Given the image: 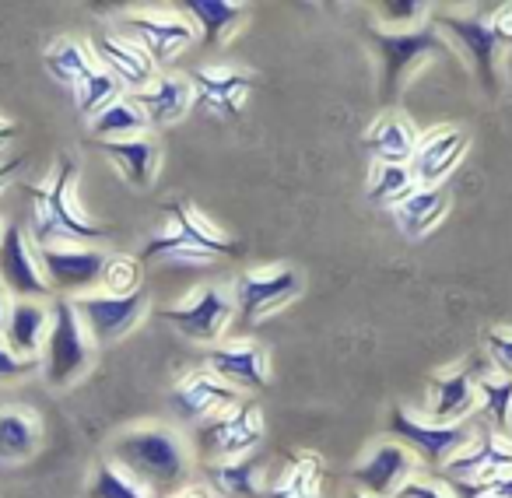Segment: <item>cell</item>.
<instances>
[{
	"label": "cell",
	"instance_id": "6da1fadb",
	"mask_svg": "<svg viewBox=\"0 0 512 498\" xmlns=\"http://www.w3.org/2000/svg\"><path fill=\"white\" fill-rule=\"evenodd\" d=\"M109 460L141 481L155 498L179 491L190 474V449L169 425H137L120 432L109 446Z\"/></svg>",
	"mask_w": 512,
	"mask_h": 498
},
{
	"label": "cell",
	"instance_id": "7a4b0ae2",
	"mask_svg": "<svg viewBox=\"0 0 512 498\" xmlns=\"http://www.w3.org/2000/svg\"><path fill=\"white\" fill-rule=\"evenodd\" d=\"M242 257V242L221 232L193 200H169L165 204V228L144 242L137 253L141 264L155 260H179V264H218V260Z\"/></svg>",
	"mask_w": 512,
	"mask_h": 498
},
{
	"label": "cell",
	"instance_id": "3957f363",
	"mask_svg": "<svg viewBox=\"0 0 512 498\" xmlns=\"http://www.w3.org/2000/svg\"><path fill=\"white\" fill-rule=\"evenodd\" d=\"M32 200V242L53 246V242H81L106 239L113 228L88 218V211L78 200V162L60 158L50 179L29 186Z\"/></svg>",
	"mask_w": 512,
	"mask_h": 498
},
{
	"label": "cell",
	"instance_id": "277c9868",
	"mask_svg": "<svg viewBox=\"0 0 512 498\" xmlns=\"http://www.w3.org/2000/svg\"><path fill=\"white\" fill-rule=\"evenodd\" d=\"M369 39L376 43L379 64H383V71H379V99H383L386 106H393V102L400 99L404 85L411 81L414 67L449 50L446 36H442L432 22L418 25V29H407V32H386V29H379V25H369Z\"/></svg>",
	"mask_w": 512,
	"mask_h": 498
},
{
	"label": "cell",
	"instance_id": "5b68a950",
	"mask_svg": "<svg viewBox=\"0 0 512 498\" xmlns=\"http://www.w3.org/2000/svg\"><path fill=\"white\" fill-rule=\"evenodd\" d=\"M95 362V341L88 337L71 299L53 302L50 337L43 348V376L50 386H71Z\"/></svg>",
	"mask_w": 512,
	"mask_h": 498
},
{
	"label": "cell",
	"instance_id": "8992f818",
	"mask_svg": "<svg viewBox=\"0 0 512 498\" xmlns=\"http://www.w3.org/2000/svg\"><path fill=\"white\" fill-rule=\"evenodd\" d=\"M260 439H264V414H260L256 400L246 397L235 400L232 407H225L214 418H207L204 425H197V446L207 463L253 456Z\"/></svg>",
	"mask_w": 512,
	"mask_h": 498
},
{
	"label": "cell",
	"instance_id": "52a82bcc",
	"mask_svg": "<svg viewBox=\"0 0 512 498\" xmlns=\"http://www.w3.org/2000/svg\"><path fill=\"white\" fill-rule=\"evenodd\" d=\"M113 29L134 39V43L155 60V67L176 60L186 46L197 43V25L186 18V11H172V8L123 11Z\"/></svg>",
	"mask_w": 512,
	"mask_h": 498
},
{
	"label": "cell",
	"instance_id": "ba28073f",
	"mask_svg": "<svg viewBox=\"0 0 512 498\" xmlns=\"http://www.w3.org/2000/svg\"><path fill=\"white\" fill-rule=\"evenodd\" d=\"M302 292V274L295 267H249L235 278L232 285V306L239 327H253L264 316L278 313L281 306Z\"/></svg>",
	"mask_w": 512,
	"mask_h": 498
},
{
	"label": "cell",
	"instance_id": "9c48e42d",
	"mask_svg": "<svg viewBox=\"0 0 512 498\" xmlns=\"http://www.w3.org/2000/svg\"><path fill=\"white\" fill-rule=\"evenodd\" d=\"M428 22L442 32L446 39H453V46L463 53V60L474 71L477 85L495 99L502 92V74H498V39L491 32L488 18L481 15H456V11H435Z\"/></svg>",
	"mask_w": 512,
	"mask_h": 498
},
{
	"label": "cell",
	"instance_id": "30bf717a",
	"mask_svg": "<svg viewBox=\"0 0 512 498\" xmlns=\"http://www.w3.org/2000/svg\"><path fill=\"white\" fill-rule=\"evenodd\" d=\"M474 432H477L474 421H467V425H439V421L411 414L404 404H397L390 411V435L397 442H404V446L432 470L446 467V463L467 446Z\"/></svg>",
	"mask_w": 512,
	"mask_h": 498
},
{
	"label": "cell",
	"instance_id": "8fae6325",
	"mask_svg": "<svg viewBox=\"0 0 512 498\" xmlns=\"http://www.w3.org/2000/svg\"><path fill=\"white\" fill-rule=\"evenodd\" d=\"M488 358V355H484ZM495 365L481 362V355L467 358L460 365H449L439 369L428 379V421H439V425H467L477 414V376L491 372Z\"/></svg>",
	"mask_w": 512,
	"mask_h": 498
},
{
	"label": "cell",
	"instance_id": "7c38bea8",
	"mask_svg": "<svg viewBox=\"0 0 512 498\" xmlns=\"http://www.w3.org/2000/svg\"><path fill=\"white\" fill-rule=\"evenodd\" d=\"M162 320L172 323L183 337L197 344H214L225 337V330L232 327L235 320V306H232V295L218 285H204L197 292H190V299L179 302V306L162 309Z\"/></svg>",
	"mask_w": 512,
	"mask_h": 498
},
{
	"label": "cell",
	"instance_id": "4fadbf2b",
	"mask_svg": "<svg viewBox=\"0 0 512 498\" xmlns=\"http://www.w3.org/2000/svg\"><path fill=\"white\" fill-rule=\"evenodd\" d=\"M78 309L81 323H85L88 337L95 341V348L102 344H113L120 337H127L137 323L148 316V292H134V295H106V292H88L71 299Z\"/></svg>",
	"mask_w": 512,
	"mask_h": 498
},
{
	"label": "cell",
	"instance_id": "5bb4252c",
	"mask_svg": "<svg viewBox=\"0 0 512 498\" xmlns=\"http://www.w3.org/2000/svg\"><path fill=\"white\" fill-rule=\"evenodd\" d=\"M418 470H421V460L404 442L386 439L355 463L351 481L369 498H397L400 491L418 477Z\"/></svg>",
	"mask_w": 512,
	"mask_h": 498
},
{
	"label": "cell",
	"instance_id": "9a60e30c",
	"mask_svg": "<svg viewBox=\"0 0 512 498\" xmlns=\"http://www.w3.org/2000/svg\"><path fill=\"white\" fill-rule=\"evenodd\" d=\"M43 260V274L50 281V292L67 295H88L99 292L106 253L88 249L81 242H53V246H36Z\"/></svg>",
	"mask_w": 512,
	"mask_h": 498
},
{
	"label": "cell",
	"instance_id": "2e32d148",
	"mask_svg": "<svg viewBox=\"0 0 512 498\" xmlns=\"http://www.w3.org/2000/svg\"><path fill=\"white\" fill-rule=\"evenodd\" d=\"M0 288L15 299H43L50 295V281L43 274L36 242L25 235L22 225L4 228L0 239Z\"/></svg>",
	"mask_w": 512,
	"mask_h": 498
},
{
	"label": "cell",
	"instance_id": "e0dca14e",
	"mask_svg": "<svg viewBox=\"0 0 512 498\" xmlns=\"http://www.w3.org/2000/svg\"><path fill=\"white\" fill-rule=\"evenodd\" d=\"M88 50H92L95 64L113 74L127 95L141 92V88H148L151 81H155V60H151L134 39L123 36V32L99 29L92 36V43H88Z\"/></svg>",
	"mask_w": 512,
	"mask_h": 498
},
{
	"label": "cell",
	"instance_id": "ac0fdd59",
	"mask_svg": "<svg viewBox=\"0 0 512 498\" xmlns=\"http://www.w3.org/2000/svg\"><path fill=\"white\" fill-rule=\"evenodd\" d=\"M204 369H211L218 379H225L232 390L260 393L271 386V362H267V348L256 341H232V344H214L204 351Z\"/></svg>",
	"mask_w": 512,
	"mask_h": 498
},
{
	"label": "cell",
	"instance_id": "d6986e66",
	"mask_svg": "<svg viewBox=\"0 0 512 498\" xmlns=\"http://www.w3.org/2000/svg\"><path fill=\"white\" fill-rule=\"evenodd\" d=\"M193 102L214 116H239L256 78L246 67H197L190 74Z\"/></svg>",
	"mask_w": 512,
	"mask_h": 498
},
{
	"label": "cell",
	"instance_id": "ffe728a7",
	"mask_svg": "<svg viewBox=\"0 0 512 498\" xmlns=\"http://www.w3.org/2000/svg\"><path fill=\"white\" fill-rule=\"evenodd\" d=\"M505 467H512V442L488 425H477L467 446L442 467V481H488Z\"/></svg>",
	"mask_w": 512,
	"mask_h": 498
},
{
	"label": "cell",
	"instance_id": "44dd1931",
	"mask_svg": "<svg viewBox=\"0 0 512 498\" xmlns=\"http://www.w3.org/2000/svg\"><path fill=\"white\" fill-rule=\"evenodd\" d=\"M470 148V134L463 127H435L421 134L418 151L411 158V172L418 186H442L449 172L460 165V158Z\"/></svg>",
	"mask_w": 512,
	"mask_h": 498
},
{
	"label": "cell",
	"instance_id": "7402d4cb",
	"mask_svg": "<svg viewBox=\"0 0 512 498\" xmlns=\"http://www.w3.org/2000/svg\"><path fill=\"white\" fill-rule=\"evenodd\" d=\"M235 400H242L239 390H232L225 379H218L211 369H204V365L186 372L176 383V390H172L176 411L183 414L186 421H193V425H204L207 418H214V414H221L225 407H232Z\"/></svg>",
	"mask_w": 512,
	"mask_h": 498
},
{
	"label": "cell",
	"instance_id": "603a6c76",
	"mask_svg": "<svg viewBox=\"0 0 512 498\" xmlns=\"http://www.w3.org/2000/svg\"><path fill=\"white\" fill-rule=\"evenodd\" d=\"M50 323H53V306H46L43 299H11L0 341L8 344L18 358H43Z\"/></svg>",
	"mask_w": 512,
	"mask_h": 498
},
{
	"label": "cell",
	"instance_id": "cb8c5ba5",
	"mask_svg": "<svg viewBox=\"0 0 512 498\" xmlns=\"http://www.w3.org/2000/svg\"><path fill=\"white\" fill-rule=\"evenodd\" d=\"M130 99L141 106L148 127H169L183 120L193 106V81L190 74H155L148 88L134 92Z\"/></svg>",
	"mask_w": 512,
	"mask_h": 498
},
{
	"label": "cell",
	"instance_id": "d4e9b609",
	"mask_svg": "<svg viewBox=\"0 0 512 498\" xmlns=\"http://www.w3.org/2000/svg\"><path fill=\"white\" fill-rule=\"evenodd\" d=\"M99 148L109 155V162L123 172L134 190H151L158 176V165H162V148L151 134L123 137V141H99Z\"/></svg>",
	"mask_w": 512,
	"mask_h": 498
},
{
	"label": "cell",
	"instance_id": "484cf974",
	"mask_svg": "<svg viewBox=\"0 0 512 498\" xmlns=\"http://www.w3.org/2000/svg\"><path fill=\"white\" fill-rule=\"evenodd\" d=\"M418 141H421L418 127L400 109H386L369 127V134H365V148L376 155V162L386 165H411Z\"/></svg>",
	"mask_w": 512,
	"mask_h": 498
},
{
	"label": "cell",
	"instance_id": "4316f807",
	"mask_svg": "<svg viewBox=\"0 0 512 498\" xmlns=\"http://www.w3.org/2000/svg\"><path fill=\"white\" fill-rule=\"evenodd\" d=\"M449 207H453V193L442 183V186H418V190L400 207H393V211H397L400 232H404L407 239H421V235L432 232V228L446 218Z\"/></svg>",
	"mask_w": 512,
	"mask_h": 498
},
{
	"label": "cell",
	"instance_id": "83f0119b",
	"mask_svg": "<svg viewBox=\"0 0 512 498\" xmlns=\"http://www.w3.org/2000/svg\"><path fill=\"white\" fill-rule=\"evenodd\" d=\"M183 11H186V18L197 25V36H204L207 46H221L228 36H235L249 18L246 4H235V0H190Z\"/></svg>",
	"mask_w": 512,
	"mask_h": 498
},
{
	"label": "cell",
	"instance_id": "f1b7e54d",
	"mask_svg": "<svg viewBox=\"0 0 512 498\" xmlns=\"http://www.w3.org/2000/svg\"><path fill=\"white\" fill-rule=\"evenodd\" d=\"M264 498H323V460L316 453H288L285 470L264 488Z\"/></svg>",
	"mask_w": 512,
	"mask_h": 498
},
{
	"label": "cell",
	"instance_id": "f546056e",
	"mask_svg": "<svg viewBox=\"0 0 512 498\" xmlns=\"http://www.w3.org/2000/svg\"><path fill=\"white\" fill-rule=\"evenodd\" d=\"M43 446V425L32 411L0 407V463H22Z\"/></svg>",
	"mask_w": 512,
	"mask_h": 498
},
{
	"label": "cell",
	"instance_id": "4dcf8cb0",
	"mask_svg": "<svg viewBox=\"0 0 512 498\" xmlns=\"http://www.w3.org/2000/svg\"><path fill=\"white\" fill-rule=\"evenodd\" d=\"M264 467L253 456H242V460H221V463H207V481L211 491L225 498H264L267 484L260 481Z\"/></svg>",
	"mask_w": 512,
	"mask_h": 498
},
{
	"label": "cell",
	"instance_id": "1f68e13d",
	"mask_svg": "<svg viewBox=\"0 0 512 498\" xmlns=\"http://www.w3.org/2000/svg\"><path fill=\"white\" fill-rule=\"evenodd\" d=\"M477 411H481V425H488L491 432L505 435L509 439L512 432V376H502V372H484L477 376Z\"/></svg>",
	"mask_w": 512,
	"mask_h": 498
},
{
	"label": "cell",
	"instance_id": "d6a6232c",
	"mask_svg": "<svg viewBox=\"0 0 512 498\" xmlns=\"http://www.w3.org/2000/svg\"><path fill=\"white\" fill-rule=\"evenodd\" d=\"M43 64H46V71H50V78L60 81V85H67V88H78L81 81L95 71L92 50H88L85 43H78V39H71V36L53 39V46L46 50Z\"/></svg>",
	"mask_w": 512,
	"mask_h": 498
},
{
	"label": "cell",
	"instance_id": "836d02e7",
	"mask_svg": "<svg viewBox=\"0 0 512 498\" xmlns=\"http://www.w3.org/2000/svg\"><path fill=\"white\" fill-rule=\"evenodd\" d=\"M148 134V120H144L141 106L130 95L116 99L109 109H102L92 120V137L95 141H123V137Z\"/></svg>",
	"mask_w": 512,
	"mask_h": 498
},
{
	"label": "cell",
	"instance_id": "e575fe53",
	"mask_svg": "<svg viewBox=\"0 0 512 498\" xmlns=\"http://www.w3.org/2000/svg\"><path fill=\"white\" fill-rule=\"evenodd\" d=\"M418 190V179H414L411 165H386L376 162L369 176V197L383 207H400L411 193Z\"/></svg>",
	"mask_w": 512,
	"mask_h": 498
},
{
	"label": "cell",
	"instance_id": "d590c367",
	"mask_svg": "<svg viewBox=\"0 0 512 498\" xmlns=\"http://www.w3.org/2000/svg\"><path fill=\"white\" fill-rule=\"evenodd\" d=\"M123 85L113 78L109 71H102L99 64H95V71L88 74L85 81H81L78 88H74V99H78V113L85 116V120H95V116L102 113V109H109L116 99H123Z\"/></svg>",
	"mask_w": 512,
	"mask_h": 498
},
{
	"label": "cell",
	"instance_id": "8d00e7d4",
	"mask_svg": "<svg viewBox=\"0 0 512 498\" xmlns=\"http://www.w3.org/2000/svg\"><path fill=\"white\" fill-rule=\"evenodd\" d=\"M88 498H155V495L141 481H134L123 467H116L113 460H102L95 467L92 484H88Z\"/></svg>",
	"mask_w": 512,
	"mask_h": 498
},
{
	"label": "cell",
	"instance_id": "74e56055",
	"mask_svg": "<svg viewBox=\"0 0 512 498\" xmlns=\"http://www.w3.org/2000/svg\"><path fill=\"white\" fill-rule=\"evenodd\" d=\"M99 292H106V295H134V292H141V260H137V257H106Z\"/></svg>",
	"mask_w": 512,
	"mask_h": 498
},
{
	"label": "cell",
	"instance_id": "f35d334b",
	"mask_svg": "<svg viewBox=\"0 0 512 498\" xmlns=\"http://www.w3.org/2000/svg\"><path fill=\"white\" fill-rule=\"evenodd\" d=\"M428 8L418 0H390V4H379V29L386 32H407L425 25Z\"/></svg>",
	"mask_w": 512,
	"mask_h": 498
},
{
	"label": "cell",
	"instance_id": "ab89813d",
	"mask_svg": "<svg viewBox=\"0 0 512 498\" xmlns=\"http://www.w3.org/2000/svg\"><path fill=\"white\" fill-rule=\"evenodd\" d=\"M484 355L495 365V372L512 376V327H491L484 334Z\"/></svg>",
	"mask_w": 512,
	"mask_h": 498
},
{
	"label": "cell",
	"instance_id": "60d3db41",
	"mask_svg": "<svg viewBox=\"0 0 512 498\" xmlns=\"http://www.w3.org/2000/svg\"><path fill=\"white\" fill-rule=\"evenodd\" d=\"M43 365V358H18L8 344L0 341V383H18V379L32 376Z\"/></svg>",
	"mask_w": 512,
	"mask_h": 498
},
{
	"label": "cell",
	"instance_id": "b9f144b4",
	"mask_svg": "<svg viewBox=\"0 0 512 498\" xmlns=\"http://www.w3.org/2000/svg\"><path fill=\"white\" fill-rule=\"evenodd\" d=\"M397 498H453V491H449V484L439 481V477H421L418 474Z\"/></svg>",
	"mask_w": 512,
	"mask_h": 498
},
{
	"label": "cell",
	"instance_id": "7bdbcfd3",
	"mask_svg": "<svg viewBox=\"0 0 512 498\" xmlns=\"http://www.w3.org/2000/svg\"><path fill=\"white\" fill-rule=\"evenodd\" d=\"M488 25H491V32H495L498 46H502V50H509V46H512V4L495 8V15L488 18Z\"/></svg>",
	"mask_w": 512,
	"mask_h": 498
},
{
	"label": "cell",
	"instance_id": "ee69618b",
	"mask_svg": "<svg viewBox=\"0 0 512 498\" xmlns=\"http://www.w3.org/2000/svg\"><path fill=\"white\" fill-rule=\"evenodd\" d=\"M488 488V498H512V467L491 474L488 481H481Z\"/></svg>",
	"mask_w": 512,
	"mask_h": 498
},
{
	"label": "cell",
	"instance_id": "f6af8a7d",
	"mask_svg": "<svg viewBox=\"0 0 512 498\" xmlns=\"http://www.w3.org/2000/svg\"><path fill=\"white\" fill-rule=\"evenodd\" d=\"M165 498H214L211 488H204V484H183L179 491H172V495Z\"/></svg>",
	"mask_w": 512,
	"mask_h": 498
},
{
	"label": "cell",
	"instance_id": "bcb514c9",
	"mask_svg": "<svg viewBox=\"0 0 512 498\" xmlns=\"http://www.w3.org/2000/svg\"><path fill=\"white\" fill-rule=\"evenodd\" d=\"M22 165H25V158H8V162H0V190L15 179V172L22 169Z\"/></svg>",
	"mask_w": 512,
	"mask_h": 498
},
{
	"label": "cell",
	"instance_id": "7dc6e473",
	"mask_svg": "<svg viewBox=\"0 0 512 498\" xmlns=\"http://www.w3.org/2000/svg\"><path fill=\"white\" fill-rule=\"evenodd\" d=\"M18 137V127L11 120H4V116H0V148H4V144H11Z\"/></svg>",
	"mask_w": 512,
	"mask_h": 498
},
{
	"label": "cell",
	"instance_id": "c3c4849f",
	"mask_svg": "<svg viewBox=\"0 0 512 498\" xmlns=\"http://www.w3.org/2000/svg\"><path fill=\"white\" fill-rule=\"evenodd\" d=\"M8 295H4V288H0V330H4V316H8Z\"/></svg>",
	"mask_w": 512,
	"mask_h": 498
},
{
	"label": "cell",
	"instance_id": "681fc988",
	"mask_svg": "<svg viewBox=\"0 0 512 498\" xmlns=\"http://www.w3.org/2000/svg\"><path fill=\"white\" fill-rule=\"evenodd\" d=\"M348 498H369V495H365V491H358V488H355V491H351Z\"/></svg>",
	"mask_w": 512,
	"mask_h": 498
},
{
	"label": "cell",
	"instance_id": "f907efd6",
	"mask_svg": "<svg viewBox=\"0 0 512 498\" xmlns=\"http://www.w3.org/2000/svg\"><path fill=\"white\" fill-rule=\"evenodd\" d=\"M4 228H8V225H0V239H4Z\"/></svg>",
	"mask_w": 512,
	"mask_h": 498
},
{
	"label": "cell",
	"instance_id": "816d5d0a",
	"mask_svg": "<svg viewBox=\"0 0 512 498\" xmlns=\"http://www.w3.org/2000/svg\"><path fill=\"white\" fill-rule=\"evenodd\" d=\"M509 442H512V432H509Z\"/></svg>",
	"mask_w": 512,
	"mask_h": 498
}]
</instances>
